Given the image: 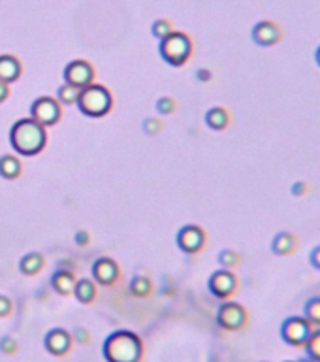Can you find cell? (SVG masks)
I'll return each instance as SVG.
<instances>
[{"label":"cell","instance_id":"8992f818","mask_svg":"<svg viewBox=\"0 0 320 362\" xmlns=\"http://www.w3.org/2000/svg\"><path fill=\"white\" fill-rule=\"evenodd\" d=\"M249 321V313L238 302H223L217 310V325L228 332H238Z\"/></svg>","mask_w":320,"mask_h":362},{"label":"cell","instance_id":"30bf717a","mask_svg":"<svg viewBox=\"0 0 320 362\" xmlns=\"http://www.w3.org/2000/svg\"><path fill=\"white\" fill-rule=\"evenodd\" d=\"M204 241H206V236H204V230L200 227H196V224H187L183 229L179 230L178 234V246L181 251L185 253H198L204 246Z\"/></svg>","mask_w":320,"mask_h":362},{"label":"cell","instance_id":"44dd1931","mask_svg":"<svg viewBox=\"0 0 320 362\" xmlns=\"http://www.w3.org/2000/svg\"><path fill=\"white\" fill-rule=\"evenodd\" d=\"M74 293L75 298L87 304V302H91L94 298V283L91 279H80V282L74 285Z\"/></svg>","mask_w":320,"mask_h":362},{"label":"cell","instance_id":"603a6c76","mask_svg":"<svg viewBox=\"0 0 320 362\" xmlns=\"http://www.w3.org/2000/svg\"><path fill=\"white\" fill-rule=\"evenodd\" d=\"M80 91L81 89H78V87L64 83V85L59 89L57 97L63 104H75L78 102V97H80Z\"/></svg>","mask_w":320,"mask_h":362},{"label":"cell","instance_id":"e575fe53","mask_svg":"<svg viewBox=\"0 0 320 362\" xmlns=\"http://www.w3.org/2000/svg\"><path fill=\"white\" fill-rule=\"evenodd\" d=\"M300 362H314V361H311V358H302Z\"/></svg>","mask_w":320,"mask_h":362},{"label":"cell","instance_id":"484cf974","mask_svg":"<svg viewBox=\"0 0 320 362\" xmlns=\"http://www.w3.org/2000/svg\"><path fill=\"white\" fill-rule=\"evenodd\" d=\"M151 30H153V36H156L159 40H162V38H166V36L172 32V27H170V23L164 21V19H159V21H154Z\"/></svg>","mask_w":320,"mask_h":362},{"label":"cell","instance_id":"83f0119b","mask_svg":"<svg viewBox=\"0 0 320 362\" xmlns=\"http://www.w3.org/2000/svg\"><path fill=\"white\" fill-rule=\"evenodd\" d=\"M309 265L313 266L314 270L320 272V246H314L309 253Z\"/></svg>","mask_w":320,"mask_h":362},{"label":"cell","instance_id":"7c38bea8","mask_svg":"<svg viewBox=\"0 0 320 362\" xmlns=\"http://www.w3.org/2000/svg\"><path fill=\"white\" fill-rule=\"evenodd\" d=\"M300 249V238L290 230H281L271 240V251L277 257H290Z\"/></svg>","mask_w":320,"mask_h":362},{"label":"cell","instance_id":"d590c367","mask_svg":"<svg viewBox=\"0 0 320 362\" xmlns=\"http://www.w3.org/2000/svg\"><path fill=\"white\" fill-rule=\"evenodd\" d=\"M283 362H300V361H283Z\"/></svg>","mask_w":320,"mask_h":362},{"label":"cell","instance_id":"cb8c5ba5","mask_svg":"<svg viewBox=\"0 0 320 362\" xmlns=\"http://www.w3.org/2000/svg\"><path fill=\"white\" fill-rule=\"evenodd\" d=\"M240 253H235L232 249H223L219 253V265L223 266V268H228V270H232L234 266L240 265Z\"/></svg>","mask_w":320,"mask_h":362},{"label":"cell","instance_id":"4316f807","mask_svg":"<svg viewBox=\"0 0 320 362\" xmlns=\"http://www.w3.org/2000/svg\"><path fill=\"white\" fill-rule=\"evenodd\" d=\"M311 191V185L307 181H296V183H292L290 193L292 196H296V198H303V196H307V193Z\"/></svg>","mask_w":320,"mask_h":362},{"label":"cell","instance_id":"ac0fdd59","mask_svg":"<svg viewBox=\"0 0 320 362\" xmlns=\"http://www.w3.org/2000/svg\"><path fill=\"white\" fill-rule=\"evenodd\" d=\"M303 317L307 319L313 327H320V296L309 298L303 306Z\"/></svg>","mask_w":320,"mask_h":362},{"label":"cell","instance_id":"7402d4cb","mask_svg":"<svg viewBox=\"0 0 320 362\" xmlns=\"http://www.w3.org/2000/svg\"><path fill=\"white\" fill-rule=\"evenodd\" d=\"M42 265H44V260H42L40 253H29L21 259L19 268H21V272L27 274V276H32V274H36V272L40 270Z\"/></svg>","mask_w":320,"mask_h":362},{"label":"cell","instance_id":"9c48e42d","mask_svg":"<svg viewBox=\"0 0 320 362\" xmlns=\"http://www.w3.org/2000/svg\"><path fill=\"white\" fill-rule=\"evenodd\" d=\"M30 115H32V119L40 123L42 127H49V125H55L61 117V108L55 98L42 97L30 106Z\"/></svg>","mask_w":320,"mask_h":362},{"label":"cell","instance_id":"52a82bcc","mask_svg":"<svg viewBox=\"0 0 320 362\" xmlns=\"http://www.w3.org/2000/svg\"><path fill=\"white\" fill-rule=\"evenodd\" d=\"M252 42L260 47H271L277 46L283 38H285V29L283 25L273 21V19H264V21H258L254 27H252Z\"/></svg>","mask_w":320,"mask_h":362},{"label":"cell","instance_id":"5bb4252c","mask_svg":"<svg viewBox=\"0 0 320 362\" xmlns=\"http://www.w3.org/2000/svg\"><path fill=\"white\" fill-rule=\"evenodd\" d=\"M44 344H46V349L51 355H64L70 349V334L63 328H53V330L47 332Z\"/></svg>","mask_w":320,"mask_h":362},{"label":"cell","instance_id":"d6986e66","mask_svg":"<svg viewBox=\"0 0 320 362\" xmlns=\"http://www.w3.org/2000/svg\"><path fill=\"white\" fill-rule=\"evenodd\" d=\"M21 172V164L16 157L4 155L0 159V176H4L6 179H13Z\"/></svg>","mask_w":320,"mask_h":362},{"label":"cell","instance_id":"f1b7e54d","mask_svg":"<svg viewBox=\"0 0 320 362\" xmlns=\"http://www.w3.org/2000/svg\"><path fill=\"white\" fill-rule=\"evenodd\" d=\"M156 109H159L160 114H170L173 109V100L172 98H160L159 102H156Z\"/></svg>","mask_w":320,"mask_h":362},{"label":"cell","instance_id":"6da1fadb","mask_svg":"<svg viewBox=\"0 0 320 362\" xmlns=\"http://www.w3.org/2000/svg\"><path fill=\"white\" fill-rule=\"evenodd\" d=\"M10 144L21 155H36L46 145V127L32 117L18 121L10 131Z\"/></svg>","mask_w":320,"mask_h":362},{"label":"cell","instance_id":"836d02e7","mask_svg":"<svg viewBox=\"0 0 320 362\" xmlns=\"http://www.w3.org/2000/svg\"><path fill=\"white\" fill-rule=\"evenodd\" d=\"M314 61H316V64L320 66V46L316 47V52H314Z\"/></svg>","mask_w":320,"mask_h":362},{"label":"cell","instance_id":"f546056e","mask_svg":"<svg viewBox=\"0 0 320 362\" xmlns=\"http://www.w3.org/2000/svg\"><path fill=\"white\" fill-rule=\"evenodd\" d=\"M16 347H18V345H16V342H13L12 338H4L2 342H0V349H4L6 353H12Z\"/></svg>","mask_w":320,"mask_h":362},{"label":"cell","instance_id":"e0dca14e","mask_svg":"<svg viewBox=\"0 0 320 362\" xmlns=\"http://www.w3.org/2000/svg\"><path fill=\"white\" fill-rule=\"evenodd\" d=\"M51 285L55 287L59 294H70L74 291V276L68 270L55 272V276L51 277Z\"/></svg>","mask_w":320,"mask_h":362},{"label":"cell","instance_id":"1f68e13d","mask_svg":"<svg viewBox=\"0 0 320 362\" xmlns=\"http://www.w3.org/2000/svg\"><path fill=\"white\" fill-rule=\"evenodd\" d=\"M8 97V83L4 81H0V102Z\"/></svg>","mask_w":320,"mask_h":362},{"label":"cell","instance_id":"277c9868","mask_svg":"<svg viewBox=\"0 0 320 362\" xmlns=\"http://www.w3.org/2000/svg\"><path fill=\"white\" fill-rule=\"evenodd\" d=\"M190 53H192V44H190L189 36L183 32L172 30L166 38L160 40V55L172 66H181L187 63Z\"/></svg>","mask_w":320,"mask_h":362},{"label":"cell","instance_id":"5b68a950","mask_svg":"<svg viewBox=\"0 0 320 362\" xmlns=\"http://www.w3.org/2000/svg\"><path fill=\"white\" fill-rule=\"evenodd\" d=\"M313 325L303 315H290L281 322V339L290 347H303L313 332Z\"/></svg>","mask_w":320,"mask_h":362},{"label":"cell","instance_id":"d6a6232c","mask_svg":"<svg viewBox=\"0 0 320 362\" xmlns=\"http://www.w3.org/2000/svg\"><path fill=\"white\" fill-rule=\"evenodd\" d=\"M196 76H198L202 81H207L209 78H211V72H209V70H198V74Z\"/></svg>","mask_w":320,"mask_h":362},{"label":"cell","instance_id":"d4e9b609","mask_svg":"<svg viewBox=\"0 0 320 362\" xmlns=\"http://www.w3.org/2000/svg\"><path fill=\"white\" fill-rule=\"evenodd\" d=\"M130 289H132V293L136 294V296H145V294L149 293V289H151V283H149L147 277L137 276L132 279Z\"/></svg>","mask_w":320,"mask_h":362},{"label":"cell","instance_id":"7a4b0ae2","mask_svg":"<svg viewBox=\"0 0 320 362\" xmlns=\"http://www.w3.org/2000/svg\"><path fill=\"white\" fill-rule=\"evenodd\" d=\"M102 353L108 362H137L142 355V339L130 330H117L106 338Z\"/></svg>","mask_w":320,"mask_h":362},{"label":"cell","instance_id":"2e32d148","mask_svg":"<svg viewBox=\"0 0 320 362\" xmlns=\"http://www.w3.org/2000/svg\"><path fill=\"white\" fill-rule=\"evenodd\" d=\"M206 123H207V127L213 128V131H224V128L228 127V123H230L228 111H226L224 108H219V106L207 109Z\"/></svg>","mask_w":320,"mask_h":362},{"label":"cell","instance_id":"ba28073f","mask_svg":"<svg viewBox=\"0 0 320 362\" xmlns=\"http://www.w3.org/2000/svg\"><path fill=\"white\" fill-rule=\"evenodd\" d=\"M207 285H209V291L215 298L226 300L238 291V277L228 268H221V270L213 272Z\"/></svg>","mask_w":320,"mask_h":362},{"label":"cell","instance_id":"3957f363","mask_svg":"<svg viewBox=\"0 0 320 362\" xmlns=\"http://www.w3.org/2000/svg\"><path fill=\"white\" fill-rule=\"evenodd\" d=\"M75 104H78L81 114L87 115V117H102L111 108V97H109L108 89H104L102 85L89 83L80 91V97H78Z\"/></svg>","mask_w":320,"mask_h":362},{"label":"cell","instance_id":"8fae6325","mask_svg":"<svg viewBox=\"0 0 320 362\" xmlns=\"http://www.w3.org/2000/svg\"><path fill=\"white\" fill-rule=\"evenodd\" d=\"M64 80L68 85H74L78 89H83L92 81V68L91 64L85 61H72L64 68Z\"/></svg>","mask_w":320,"mask_h":362},{"label":"cell","instance_id":"4dcf8cb0","mask_svg":"<svg viewBox=\"0 0 320 362\" xmlns=\"http://www.w3.org/2000/svg\"><path fill=\"white\" fill-rule=\"evenodd\" d=\"M10 308H12L10 300H8L6 296H2V294H0V317L6 315L8 311H10Z\"/></svg>","mask_w":320,"mask_h":362},{"label":"cell","instance_id":"4fadbf2b","mask_svg":"<svg viewBox=\"0 0 320 362\" xmlns=\"http://www.w3.org/2000/svg\"><path fill=\"white\" fill-rule=\"evenodd\" d=\"M117 274H119V268L113 259L102 257V259L94 260V265H92V277L100 285H111L117 279Z\"/></svg>","mask_w":320,"mask_h":362},{"label":"cell","instance_id":"9a60e30c","mask_svg":"<svg viewBox=\"0 0 320 362\" xmlns=\"http://www.w3.org/2000/svg\"><path fill=\"white\" fill-rule=\"evenodd\" d=\"M21 66L19 61L12 55H0V81L4 83H12L19 78Z\"/></svg>","mask_w":320,"mask_h":362},{"label":"cell","instance_id":"ffe728a7","mask_svg":"<svg viewBox=\"0 0 320 362\" xmlns=\"http://www.w3.org/2000/svg\"><path fill=\"white\" fill-rule=\"evenodd\" d=\"M305 353H307V358L314 362H320V327L313 328V332L305 342Z\"/></svg>","mask_w":320,"mask_h":362}]
</instances>
